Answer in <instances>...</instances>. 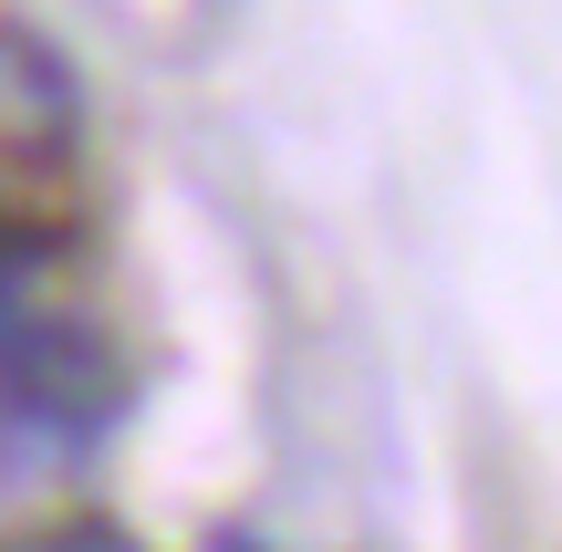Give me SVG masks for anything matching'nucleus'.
<instances>
[{
	"label": "nucleus",
	"mask_w": 562,
	"mask_h": 552,
	"mask_svg": "<svg viewBox=\"0 0 562 552\" xmlns=\"http://www.w3.org/2000/svg\"><path fill=\"white\" fill-rule=\"evenodd\" d=\"M0 396H11L21 428L83 449V438H104L125 417L136 375H125V354L104 345L83 313H21V324L0 334Z\"/></svg>",
	"instance_id": "obj_1"
},
{
	"label": "nucleus",
	"mask_w": 562,
	"mask_h": 552,
	"mask_svg": "<svg viewBox=\"0 0 562 552\" xmlns=\"http://www.w3.org/2000/svg\"><path fill=\"white\" fill-rule=\"evenodd\" d=\"M209 552H271V542H250V532H209Z\"/></svg>",
	"instance_id": "obj_2"
}]
</instances>
